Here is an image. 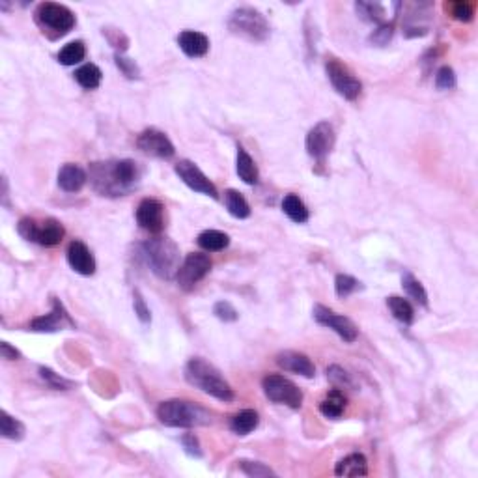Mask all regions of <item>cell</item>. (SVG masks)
<instances>
[{"mask_svg":"<svg viewBox=\"0 0 478 478\" xmlns=\"http://www.w3.org/2000/svg\"><path fill=\"white\" fill-rule=\"evenodd\" d=\"M90 183L101 196H123L138 185L141 168L131 159L99 161L90 165Z\"/></svg>","mask_w":478,"mask_h":478,"instance_id":"1","label":"cell"},{"mask_svg":"<svg viewBox=\"0 0 478 478\" xmlns=\"http://www.w3.org/2000/svg\"><path fill=\"white\" fill-rule=\"evenodd\" d=\"M185 380H187L189 385H193L194 388H200L202 393L214 396L220 402H232L236 398L233 388L220 375L219 370L215 368L214 364L204 361L202 357H193L185 364Z\"/></svg>","mask_w":478,"mask_h":478,"instance_id":"2","label":"cell"},{"mask_svg":"<svg viewBox=\"0 0 478 478\" xmlns=\"http://www.w3.org/2000/svg\"><path fill=\"white\" fill-rule=\"evenodd\" d=\"M141 249V256L148 264L152 271L163 280H172L180 269V249L172 239L154 238L144 241Z\"/></svg>","mask_w":478,"mask_h":478,"instance_id":"3","label":"cell"},{"mask_svg":"<svg viewBox=\"0 0 478 478\" xmlns=\"http://www.w3.org/2000/svg\"><path fill=\"white\" fill-rule=\"evenodd\" d=\"M157 419L170 428L206 426L211 422V415L204 407L187 400H167L157 407Z\"/></svg>","mask_w":478,"mask_h":478,"instance_id":"4","label":"cell"},{"mask_svg":"<svg viewBox=\"0 0 478 478\" xmlns=\"http://www.w3.org/2000/svg\"><path fill=\"white\" fill-rule=\"evenodd\" d=\"M228 28L236 36H241V38L249 39V41H256V43L265 41L271 34L267 19L258 10H254L251 6L236 8L228 17Z\"/></svg>","mask_w":478,"mask_h":478,"instance_id":"5","label":"cell"},{"mask_svg":"<svg viewBox=\"0 0 478 478\" xmlns=\"http://www.w3.org/2000/svg\"><path fill=\"white\" fill-rule=\"evenodd\" d=\"M264 395L273 402V404H280V406H288L291 409H299L303 406V391L290 382L288 377L278 374L265 375L262 382Z\"/></svg>","mask_w":478,"mask_h":478,"instance_id":"6","label":"cell"},{"mask_svg":"<svg viewBox=\"0 0 478 478\" xmlns=\"http://www.w3.org/2000/svg\"><path fill=\"white\" fill-rule=\"evenodd\" d=\"M36 21L43 28L52 30L59 36L70 32L77 23L72 10L62 6V4H56V2H41L36 10Z\"/></svg>","mask_w":478,"mask_h":478,"instance_id":"7","label":"cell"},{"mask_svg":"<svg viewBox=\"0 0 478 478\" xmlns=\"http://www.w3.org/2000/svg\"><path fill=\"white\" fill-rule=\"evenodd\" d=\"M325 73H327V77H329L333 88H335L344 99L355 101L357 97L361 96V81H359L353 73L349 72L346 65L340 64L338 60H327V62H325Z\"/></svg>","mask_w":478,"mask_h":478,"instance_id":"8","label":"cell"},{"mask_svg":"<svg viewBox=\"0 0 478 478\" xmlns=\"http://www.w3.org/2000/svg\"><path fill=\"white\" fill-rule=\"evenodd\" d=\"M209 269H211V260H209L207 254L191 252V254L185 256L183 264L178 269V275H176L178 286H180L181 290L191 291L194 286L200 282L202 278L206 277Z\"/></svg>","mask_w":478,"mask_h":478,"instance_id":"9","label":"cell"},{"mask_svg":"<svg viewBox=\"0 0 478 478\" xmlns=\"http://www.w3.org/2000/svg\"><path fill=\"white\" fill-rule=\"evenodd\" d=\"M335 129L329 122H320L316 123L309 135H306V141H304V148H306V154L316 159V161L323 163L325 157L329 156L333 148H335Z\"/></svg>","mask_w":478,"mask_h":478,"instance_id":"10","label":"cell"},{"mask_svg":"<svg viewBox=\"0 0 478 478\" xmlns=\"http://www.w3.org/2000/svg\"><path fill=\"white\" fill-rule=\"evenodd\" d=\"M312 316H314V320H316L320 325L335 331L336 335L340 336L344 342H355L357 336H359L357 325L351 322L349 318L342 316V314H336V312H333L331 309H327V306H323V304H316V306H314Z\"/></svg>","mask_w":478,"mask_h":478,"instance_id":"11","label":"cell"},{"mask_svg":"<svg viewBox=\"0 0 478 478\" xmlns=\"http://www.w3.org/2000/svg\"><path fill=\"white\" fill-rule=\"evenodd\" d=\"M176 174L180 176V180L187 185L189 189H193L194 193L206 194V196H211V198H219V193H217V187L214 185V181L209 180L200 168L196 167L193 161H187L183 159L174 167Z\"/></svg>","mask_w":478,"mask_h":478,"instance_id":"12","label":"cell"},{"mask_svg":"<svg viewBox=\"0 0 478 478\" xmlns=\"http://www.w3.org/2000/svg\"><path fill=\"white\" fill-rule=\"evenodd\" d=\"M136 148L146 156L157 157V159H170L176 154L174 144L170 143V138L163 131L154 129V127L144 129L136 136Z\"/></svg>","mask_w":478,"mask_h":478,"instance_id":"13","label":"cell"},{"mask_svg":"<svg viewBox=\"0 0 478 478\" xmlns=\"http://www.w3.org/2000/svg\"><path fill=\"white\" fill-rule=\"evenodd\" d=\"M138 227L149 233H159L165 228V206L156 198H144L136 207Z\"/></svg>","mask_w":478,"mask_h":478,"instance_id":"14","label":"cell"},{"mask_svg":"<svg viewBox=\"0 0 478 478\" xmlns=\"http://www.w3.org/2000/svg\"><path fill=\"white\" fill-rule=\"evenodd\" d=\"M75 323L70 318L67 311L64 309V304L60 303L59 299L52 301V311L45 316L34 318L30 322V329L36 331V333H56V331H62L64 327H73Z\"/></svg>","mask_w":478,"mask_h":478,"instance_id":"15","label":"cell"},{"mask_svg":"<svg viewBox=\"0 0 478 478\" xmlns=\"http://www.w3.org/2000/svg\"><path fill=\"white\" fill-rule=\"evenodd\" d=\"M65 256H67V264L72 265L73 271L79 273V275L90 277V275L96 273V258H94L92 251L83 241H79V239L72 241L70 247H67Z\"/></svg>","mask_w":478,"mask_h":478,"instance_id":"16","label":"cell"},{"mask_svg":"<svg viewBox=\"0 0 478 478\" xmlns=\"http://www.w3.org/2000/svg\"><path fill=\"white\" fill-rule=\"evenodd\" d=\"M275 361H277V364L280 368L286 370V372H291V374L303 375V377H309V380L316 375L314 362L304 355V353H299V351H290V349H288V351H280V353L275 357Z\"/></svg>","mask_w":478,"mask_h":478,"instance_id":"17","label":"cell"},{"mask_svg":"<svg viewBox=\"0 0 478 478\" xmlns=\"http://www.w3.org/2000/svg\"><path fill=\"white\" fill-rule=\"evenodd\" d=\"M178 45L189 59H202L209 51V39L206 34L196 32V30H183L178 36Z\"/></svg>","mask_w":478,"mask_h":478,"instance_id":"18","label":"cell"},{"mask_svg":"<svg viewBox=\"0 0 478 478\" xmlns=\"http://www.w3.org/2000/svg\"><path fill=\"white\" fill-rule=\"evenodd\" d=\"M88 181V174L84 172V168L79 165L67 163L60 168L59 172V187L65 193H77L84 187V183Z\"/></svg>","mask_w":478,"mask_h":478,"instance_id":"19","label":"cell"},{"mask_svg":"<svg viewBox=\"0 0 478 478\" xmlns=\"http://www.w3.org/2000/svg\"><path fill=\"white\" fill-rule=\"evenodd\" d=\"M335 475L336 477H366L368 475V461L364 458V454H349L336 464Z\"/></svg>","mask_w":478,"mask_h":478,"instance_id":"20","label":"cell"},{"mask_svg":"<svg viewBox=\"0 0 478 478\" xmlns=\"http://www.w3.org/2000/svg\"><path fill=\"white\" fill-rule=\"evenodd\" d=\"M236 172L239 180H243L247 185H256L258 183V167L243 146H238V157H236Z\"/></svg>","mask_w":478,"mask_h":478,"instance_id":"21","label":"cell"},{"mask_svg":"<svg viewBox=\"0 0 478 478\" xmlns=\"http://www.w3.org/2000/svg\"><path fill=\"white\" fill-rule=\"evenodd\" d=\"M64 233L65 230L60 220L45 219L43 222H41V227H39L38 241H36V243H39V245H43V247L59 245L60 241L64 239Z\"/></svg>","mask_w":478,"mask_h":478,"instance_id":"22","label":"cell"},{"mask_svg":"<svg viewBox=\"0 0 478 478\" xmlns=\"http://www.w3.org/2000/svg\"><path fill=\"white\" fill-rule=\"evenodd\" d=\"M346 404H348V400H346L342 391L340 388H333L329 395L323 398L322 404H320V411L327 419H340L344 409H346Z\"/></svg>","mask_w":478,"mask_h":478,"instance_id":"23","label":"cell"},{"mask_svg":"<svg viewBox=\"0 0 478 478\" xmlns=\"http://www.w3.org/2000/svg\"><path fill=\"white\" fill-rule=\"evenodd\" d=\"M260 424V417L254 409H243L238 415H233L232 422H230V430L238 435H247V433L254 432Z\"/></svg>","mask_w":478,"mask_h":478,"instance_id":"24","label":"cell"},{"mask_svg":"<svg viewBox=\"0 0 478 478\" xmlns=\"http://www.w3.org/2000/svg\"><path fill=\"white\" fill-rule=\"evenodd\" d=\"M225 206H227L228 214L236 217V219H247L251 215V206L245 200V196L236 191V189H228L225 191Z\"/></svg>","mask_w":478,"mask_h":478,"instance_id":"25","label":"cell"},{"mask_svg":"<svg viewBox=\"0 0 478 478\" xmlns=\"http://www.w3.org/2000/svg\"><path fill=\"white\" fill-rule=\"evenodd\" d=\"M282 211L288 215V219L298 222V225H303L309 220V209L298 194H286L284 200H282Z\"/></svg>","mask_w":478,"mask_h":478,"instance_id":"26","label":"cell"},{"mask_svg":"<svg viewBox=\"0 0 478 478\" xmlns=\"http://www.w3.org/2000/svg\"><path fill=\"white\" fill-rule=\"evenodd\" d=\"M228 245H230V238L228 233L220 232V230H204L198 236V247L207 252L225 251Z\"/></svg>","mask_w":478,"mask_h":478,"instance_id":"27","label":"cell"},{"mask_svg":"<svg viewBox=\"0 0 478 478\" xmlns=\"http://www.w3.org/2000/svg\"><path fill=\"white\" fill-rule=\"evenodd\" d=\"M101 79H103V73L96 64H84L75 72V81L84 90H96L101 84Z\"/></svg>","mask_w":478,"mask_h":478,"instance_id":"28","label":"cell"},{"mask_svg":"<svg viewBox=\"0 0 478 478\" xmlns=\"http://www.w3.org/2000/svg\"><path fill=\"white\" fill-rule=\"evenodd\" d=\"M0 433H2V437H6V439L21 441L25 437L26 428L19 419H15V417H12L10 413H6V411H2V413H0Z\"/></svg>","mask_w":478,"mask_h":478,"instance_id":"29","label":"cell"},{"mask_svg":"<svg viewBox=\"0 0 478 478\" xmlns=\"http://www.w3.org/2000/svg\"><path fill=\"white\" fill-rule=\"evenodd\" d=\"M355 12L366 23L383 25V19H385V8L377 2H355Z\"/></svg>","mask_w":478,"mask_h":478,"instance_id":"30","label":"cell"},{"mask_svg":"<svg viewBox=\"0 0 478 478\" xmlns=\"http://www.w3.org/2000/svg\"><path fill=\"white\" fill-rule=\"evenodd\" d=\"M387 304H388V309H391V312H393V316H395L398 322L406 323V325H409V323L413 322L415 311L407 299L393 295V298L387 299Z\"/></svg>","mask_w":478,"mask_h":478,"instance_id":"31","label":"cell"},{"mask_svg":"<svg viewBox=\"0 0 478 478\" xmlns=\"http://www.w3.org/2000/svg\"><path fill=\"white\" fill-rule=\"evenodd\" d=\"M402 286H404L406 293L409 295V298L413 299L415 303L426 306L428 304L426 290H424V286L420 284L419 280H417L411 273H404V277H402Z\"/></svg>","mask_w":478,"mask_h":478,"instance_id":"32","label":"cell"},{"mask_svg":"<svg viewBox=\"0 0 478 478\" xmlns=\"http://www.w3.org/2000/svg\"><path fill=\"white\" fill-rule=\"evenodd\" d=\"M86 56V47L83 41H72L59 52V62L62 65H75Z\"/></svg>","mask_w":478,"mask_h":478,"instance_id":"33","label":"cell"},{"mask_svg":"<svg viewBox=\"0 0 478 478\" xmlns=\"http://www.w3.org/2000/svg\"><path fill=\"white\" fill-rule=\"evenodd\" d=\"M357 290H361V282L353 278L351 275H336L335 278V291L338 298H349L351 293H355Z\"/></svg>","mask_w":478,"mask_h":478,"instance_id":"34","label":"cell"},{"mask_svg":"<svg viewBox=\"0 0 478 478\" xmlns=\"http://www.w3.org/2000/svg\"><path fill=\"white\" fill-rule=\"evenodd\" d=\"M39 375H41V380H43L49 387L56 388V391H67V388L73 387V382L65 380V377H62V375L56 374V372H52V370L47 368V366H39Z\"/></svg>","mask_w":478,"mask_h":478,"instance_id":"35","label":"cell"},{"mask_svg":"<svg viewBox=\"0 0 478 478\" xmlns=\"http://www.w3.org/2000/svg\"><path fill=\"white\" fill-rule=\"evenodd\" d=\"M327 380H329V382L338 388L353 387V380H351V375H349L342 366H338V364H333V366L327 368Z\"/></svg>","mask_w":478,"mask_h":478,"instance_id":"36","label":"cell"},{"mask_svg":"<svg viewBox=\"0 0 478 478\" xmlns=\"http://www.w3.org/2000/svg\"><path fill=\"white\" fill-rule=\"evenodd\" d=\"M239 467H241V471L245 472L247 477H275V471H273L271 467L264 466V464H260V461H247V459H241V461H239Z\"/></svg>","mask_w":478,"mask_h":478,"instance_id":"37","label":"cell"},{"mask_svg":"<svg viewBox=\"0 0 478 478\" xmlns=\"http://www.w3.org/2000/svg\"><path fill=\"white\" fill-rule=\"evenodd\" d=\"M446 10H450V15L454 19L464 21V23H469L475 15V4L472 2H454V4H448Z\"/></svg>","mask_w":478,"mask_h":478,"instance_id":"38","label":"cell"},{"mask_svg":"<svg viewBox=\"0 0 478 478\" xmlns=\"http://www.w3.org/2000/svg\"><path fill=\"white\" fill-rule=\"evenodd\" d=\"M435 86L439 90H453L456 86V73L450 65H443L435 73Z\"/></svg>","mask_w":478,"mask_h":478,"instance_id":"39","label":"cell"},{"mask_svg":"<svg viewBox=\"0 0 478 478\" xmlns=\"http://www.w3.org/2000/svg\"><path fill=\"white\" fill-rule=\"evenodd\" d=\"M17 232H19L21 238L26 239V241L36 243V241H38L39 225L34 219H30V217H23V219L19 220V225H17Z\"/></svg>","mask_w":478,"mask_h":478,"instance_id":"40","label":"cell"},{"mask_svg":"<svg viewBox=\"0 0 478 478\" xmlns=\"http://www.w3.org/2000/svg\"><path fill=\"white\" fill-rule=\"evenodd\" d=\"M114 62H116L118 70L125 75L127 79H136L138 75H141V72H138V65L135 64V60L127 59V56H123L122 52H116V56H114Z\"/></svg>","mask_w":478,"mask_h":478,"instance_id":"41","label":"cell"},{"mask_svg":"<svg viewBox=\"0 0 478 478\" xmlns=\"http://www.w3.org/2000/svg\"><path fill=\"white\" fill-rule=\"evenodd\" d=\"M214 314L219 318L220 322H236V320L239 318V312L236 311V309H233V304L228 303V301H219V303H215Z\"/></svg>","mask_w":478,"mask_h":478,"instance_id":"42","label":"cell"},{"mask_svg":"<svg viewBox=\"0 0 478 478\" xmlns=\"http://www.w3.org/2000/svg\"><path fill=\"white\" fill-rule=\"evenodd\" d=\"M181 445H183V448H185V453H187L189 456L202 458L200 443H198V437H196L194 433H185V435L181 437Z\"/></svg>","mask_w":478,"mask_h":478,"instance_id":"43","label":"cell"},{"mask_svg":"<svg viewBox=\"0 0 478 478\" xmlns=\"http://www.w3.org/2000/svg\"><path fill=\"white\" fill-rule=\"evenodd\" d=\"M393 32H395V30H393V25L383 23V25H380V28L370 36V41H374L375 45H387L388 39L393 38Z\"/></svg>","mask_w":478,"mask_h":478,"instance_id":"44","label":"cell"},{"mask_svg":"<svg viewBox=\"0 0 478 478\" xmlns=\"http://www.w3.org/2000/svg\"><path fill=\"white\" fill-rule=\"evenodd\" d=\"M133 306H135V314L138 316V320L143 323H149V320H152V314H149V309L148 304H146V301H144V298L138 293V291H135V295H133Z\"/></svg>","mask_w":478,"mask_h":478,"instance_id":"45","label":"cell"},{"mask_svg":"<svg viewBox=\"0 0 478 478\" xmlns=\"http://www.w3.org/2000/svg\"><path fill=\"white\" fill-rule=\"evenodd\" d=\"M0 355L6 361H17L21 359V353L15 348H12L8 342H0Z\"/></svg>","mask_w":478,"mask_h":478,"instance_id":"46","label":"cell"}]
</instances>
